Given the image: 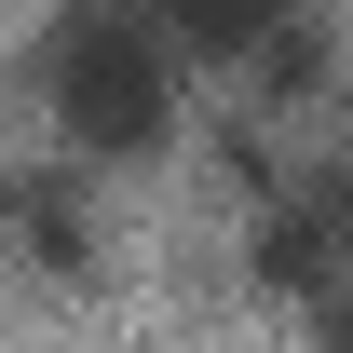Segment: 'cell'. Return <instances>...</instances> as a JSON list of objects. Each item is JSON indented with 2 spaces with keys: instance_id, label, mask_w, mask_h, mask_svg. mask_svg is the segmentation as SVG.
<instances>
[{
  "instance_id": "cell-1",
  "label": "cell",
  "mask_w": 353,
  "mask_h": 353,
  "mask_svg": "<svg viewBox=\"0 0 353 353\" xmlns=\"http://www.w3.org/2000/svg\"><path fill=\"white\" fill-rule=\"evenodd\" d=\"M41 109L68 150H95V163H136V150H163L176 123V54L150 14H123V0H68L41 28Z\"/></svg>"
},
{
  "instance_id": "cell-2",
  "label": "cell",
  "mask_w": 353,
  "mask_h": 353,
  "mask_svg": "<svg viewBox=\"0 0 353 353\" xmlns=\"http://www.w3.org/2000/svg\"><path fill=\"white\" fill-rule=\"evenodd\" d=\"M150 28H176V41L204 54H259V68H299V0H136Z\"/></svg>"
},
{
  "instance_id": "cell-3",
  "label": "cell",
  "mask_w": 353,
  "mask_h": 353,
  "mask_svg": "<svg viewBox=\"0 0 353 353\" xmlns=\"http://www.w3.org/2000/svg\"><path fill=\"white\" fill-rule=\"evenodd\" d=\"M0 231H14L41 272H68L82 259V190H68V176H14V190H0Z\"/></svg>"
},
{
  "instance_id": "cell-4",
  "label": "cell",
  "mask_w": 353,
  "mask_h": 353,
  "mask_svg": "<svg viewBox=\"0 0 353 353\" xmlns=\"http://www.w3.org/2000/svg\"><path fill=\"white\" fill-rule=\"evenodd\" d=\"M326 218H340V245H353V190H326Z\"/></svg>"
}]
</instances>
